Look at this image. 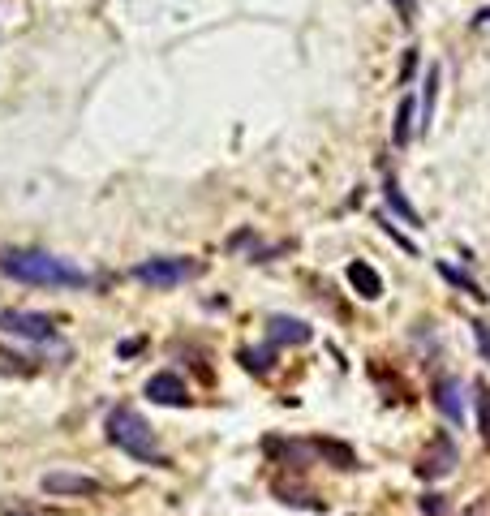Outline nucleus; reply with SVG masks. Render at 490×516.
<instances>
[{"label":"nucleus","mask_w":490,"mask_h":516,"mask_svg":"<svg viewBox=\"0 0 490 516\" xmlns=\"http://www.w3.org/2000/svg\"><path fill=\"white\" fill-rule=\"evenodd\" d=\"M0 276L18 284H35V289H86L91 284L82 267L48 250H0Z\"/></svg>","instance_id":"obj_1"},{"label":"nucleus","mask_w":490,"mask_h":516,"mask_svg":"<svg viewBox=\"0 0 490 516\" xmlns=\"http://www.w3.org/2000/svg\"><path fill=\"white\" fill-rule=\"evenodd\" d=\"M104 435H108L112 448H121L125 456H134V461H142V465H151V469L168 465V461H164V452H160V443H155L151 422L142 418V413H138L134 405H117V409H108V418H104Z\"/></svg>","instance_id":"obj_2"},{"label":"nucleus","mask_w":490,"mask_h":516,"mask_svg":"<svg viewBox=\"0 0 490 516\" xmlns=\"http://www.w3.org/2000/svg\"><path fill=\"white\" fill-rule=\"evenodd\" d=\"M198 271H203V263H194V258L164 254V258H142V263L134 267V280L147 284V289H177V284L194 280Z\"/></svg>","instance_id":"obj_3"},{"label":"nucleus","mask_w":490,"mask_h":516,"mask_svg":"<svg viewBox=\"0 0 490 516\" xmlns=\"http://www.w3.org/2000/svg\"><path fill=\"white\" fill-rule=\"evenodd\" d=\"M0 332L22 340H52L56 323L52 314H39V310H0Z\"/></svg>","instance_id":"obj_4"},{"label":"nucleus","mask_w":490,"mask_h":516,"mask_svg":"<svg viewBox=\"0 0 490 516\" xmlns=\"http://www.w3.org/2000/svg\"><path fill=\"white\" fill-rule=\"evenodd\" d=\"M147 400L151 405H168V409H185L190 405V387H185L172 370H160V375L147 379Z\"/></svg>","instance_id":"obj_5"},{"label":"nucleus","mask_w":490,"mask_h":516,"mask_svg":"<svg viewBox=\"0 0 490 516\" xmlns=\"http://www.w3.org/2000/svg\"><path fill=\"white\" fill-rule=\"evenodd\" d=\"M39 486L48 495H95L99 491V482L91 478V473H74V469H52V473H43Z\"/></svg>","instance_id":"obj_6"},{"label":"nucleus","mask_w":490,"mask_h":516,"mask_svg":"<svg viewBox=\"0 0 490 516\" xmlns=\"http://www.w3.org/2000/svg\"><path fill=\"white\" fill-rule=\"evenodd\" d=\"M456 461H460V456H456V443H452L448 435H439L435 448H430L422 461H417V473H422V478H448V473L456 469Z\"/></svg>","instance_id":"obj_7"},{"label":"nucleus","mask_w":490,"mask_h":516,"mask_svg":"<svg viewBox=\"0 0 490 516\" xmlns=\"http://www.w3.org/2000/svg\"><path fill=\"white\" fill-rule=\"evenodd\" d=\"M267 336H271V344H310V323H301V319H293V314H271L267 319Z\"/></svg>","instance_id":"obj_8"},{"label":"nucleus","mask_w":490,"mask_h":516,"mask_svg":"<svg viewBox=\"0 0 490 516\" xmlns=\"http://www.w3.org/2000/svg\"><path fill=\"white\" fill-rule=\"evenodd\" d=\"M460 392H465V383L460 379H439V387H435V405H439V413L448 422L465 418V400H460Z\"/></svg>","instance_id":"obj_9"},{"label":"nucleus","mask_w":490,"mask_h":516,"mask_svg":"<svg viewBox=\"0 0 490 516\" xmlns=\"http://www.w3.org/2000/svg\"><path fill=\"white\" fill-rule=\"evenodd\" d=\"M349 284H353V293L357 297H366V301H379L383 297V280H379V271H374L370 263H349Z\"/></svg>","instance_id":"obj_10"},{"label":"nucleus","mask_w":490,"mask_h":516,"mask_svg":"<svg viewBox=\"0 0 490 516\" xmlns=\"http://www.w3.org/2000/svg\"><path fill=\"white\" fill-rule=\"evenodd\" d=\"M413 129H417V99H413V95H405V99H400V108H396V121H392V142H396L400 151L409 147Z\"/></svg>","instance_id":"obj_11"},{"label":"nucleus","mask_w":490,"mask_h":516,"mask_svg":"<svg viewBox=\"0 0 490 516\" xmlns=\"http://www.w3.org/2000/svg\"><path fill=\"white\" fill-rule=\"evenodd\" d=\"M435 99H439V65H430L426 69V78H422V108H417V125H430V117H435Z\"/></svg>","instance_id":"obj_12"},{"label":"nucleus","mask_w":490,"mask_h":516,"mask_svg":"<svg viewBox=\"0 0 490 516\" xmlns=\"http://www.w3.org/2000/svg\"><path fill=\"white\" fill-rule=\"evenodd\" d=\"M383 198H387V207H392V211H396V215H400V220H405V224H413V228L422 224V215L413 211V203H409L405 194H400V185H396V181H387V185H383Z\"/></svg>","instance_id":"obj_13"},{"label":"nucleus","mask_w":490,"mask_h":516,"mask_svg":"<svg viewBox=\"0 0 490 516\" xmlns=\"http://www.w3.org/2000/svg\"><path fill=\"white\" fill-rule=\"evenodd\" d=\"M0 375H9V379H18V375H31V362H26L22 353H9V349H0Z\"/></svg>","instance_id":"obj_14"},{"label":"nucleus","mask_w":490,"mask_h":516,"mask_svg":"<svg viewBox=\"0 0 490 516\" xmlns=\"http://www.w3.org/2000/svg\"><path fill=\"white\" fill-rule=\"evenodd\" d=\"M473 392H478L473 400H478V422H482V435L490 439V387H486V383H473Z\"/></svg>","instance_id":"obj_15"},{"label":"nucleus","mask_w":490,"mask_h":516,"mask_svg":"<svg viewBox=\"0 0 490 516\" xmlns=\"http://www.w3.org/2000/svg\"><path fill=\"white\" fill-rule=\"evenodd\" d=\"M439 276H443V280H452L456 289H465V293H473V297H486V293L478 289V284H473L469 276H460V271H456V267H448V263H439Z\"/></svg>","instance_id":"obj_16"},{"label":"nucleus","mask_w":490,"mask_h":516,"mask_svg":"<svg viewBox=\"0 0 490 516\" xmlns=\"http://www.w3.org/2000/svg\"><path fill=\"white\" fill-rule=\"evenodd\" d=\"M241 362L250 370H271V353H258V349H241Z\"/></svg>","instance_id":"obj_17"},{"label":"nucleus","mask_w":490,"mask_h":516,"mask_svg":"<svg viewBox=\"0 0 490 516\" xmlns=\"http://www.w3.org/2000/svg\"><path fill=\"white\" fill-rule=\"evenodd\" d=\"M473 340H478V349H482V357H486V362H490V323H473Z\"/></svg>","instance_id":"obj_18"},{"label":"nucleus","mask_w":490,"mask_h":516,"mask_svg":"<svg viewBox=\"0 0 490 516\" xmlns=\"http://www.w3.org/2000/svg\"><path fill=\"white\" fill-rule=\"evenodd\" d=\"M379 224L387 228V237H392V241H400V246H405V254H417V246H413V241H409V237H400V228H396L392 220H387V215H379Z\"/></svg>","instance_id":"obj_19"},{"label":"nucleus","mask_w":490,"mask_h":516,"mask_svg":"<svg viewBox=\"0 0 490 516\" xmlns=\"http://www.w3.org/2000/svg\"><path fill=\"white\" fill-rule=\"evenodd\" d=\"M392 9L400 13V22H417V0H392Z\"/></svg>","instance_id":"obj_20"},{"label":"nucleus","mask_w":490,"mask_h":516,"mask_svg":"<svg viewBox=\"0 0 490 516\" xmlns=\"http://www.w3.org/2000/svg\"><path fill=\"white\" fill-rule=\"evenodd\" d=\"M422 516H443V495H422Z\"/></svg>","instance_id":"obj_21"},{"label":"nucleus","mask_w":490,"mask_h":516,"mask_svg":"<svg viewBox=\"0 0 490 516\" xmlns=\"http://www.w3.org/2000/svg\"><path fill=\"white\" fill-rule=\"evenodd\" d=\"M465 516H490V495H482V499H478V504H473V508L465 512Z\"/></svg>","instance_id":"obj_22"},{"label":"nucleus","mask_w":490,"mask_h":516,"mask_svg":"<svg viewBox=\"0 0 490 516\" xmlns=\"http://www.w3.org/2000/svg\"><path fill=\"white\" fill-rule=\"evenodd\" d=\"M473 31H490V9H482L478 18H473Z\"/></svg>","instance_id":"obj_23"},{"label":"nucleus","mask_w":490,"mask_h":516,"mask_svg":"<svg viewBox=\"0 0 490 516\" xmlns=\"http://www.w3.org/2000/svg\"><path fill=\"white\" fill-rule=\"evenodd\" d=\"M138 349H142V340H129V344H121L117 353H121V357H129V353H138Z\"/></svg>","instance_id":"obj_24"},{"label":"nucleus","mask_w":490,"mask_h":516,"mask_svg":"<svg viewBox=\"0 0 490 516\" xmlns=\"http://www.w3.org/2000/svg\"><path fill=\"white\" fill-rule=\"evenodd\" d=\"M9 516H31V512H9Z\"/></svg>","instance_id":"obj_25"}]
</instances>
